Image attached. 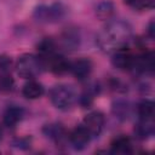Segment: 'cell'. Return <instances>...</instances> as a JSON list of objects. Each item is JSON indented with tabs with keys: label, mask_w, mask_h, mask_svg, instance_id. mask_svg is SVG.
I'll use <instances>...</instances> for the list:
<instances>
[{
	"label": "cell",
	"mask_w": 155,
	"mask_h": 155,
	"mask_svg": "<svg viewBox=\"0 0 155 155\" xmlns=\"http://www.w3.org/2000/svg\"><path fill=\"white\" fill-rule=\"evenodd\" d=\"M69 71L79 81L87 80V78L92 73V62L87 58H80V59H76L74 62H70Z\"/></svg>",
	"instance_id": "obj_10"
},
{
	"label": "cell",
	"mask_w": 155,
	"mask_h": 155,
	"mask_svg": "<svg viewBox=\"0 0 155 155\" xmlns=\"http://www.w3.org/2000/svg\"><path fill=\"white\" fill-rule=\"evenodd\" d=\"M134 61H136V56L130 50H127V47H124L113 52V56H111V64L116 69L122 71L133 70Z\"/></svg>",
	"instance_id": "obj_5"
},
{
	"label": "cell",
	"mask_w": 155,
	"mask_h": 155,
	"mask_svg": "<svg viewBox=\"0 0 155 155\" xmlns=\"http://www.w3.org/2000/svg\"><path fill=\"white\" fill-rule=\"evenodd\" d=\"M111 113L116 119H119L121 121L127 120L131 115V104H130V102L126 101V99H121V98L115 99L111 104Z\"/></svg>",
	"instance_id": "obj_15"
},
{
	"label": "cell",
	"mask_w": 155,
	"mask_h": 155,
	"mask_svg": "<svg viewBox=\"0 0 155 155\" xmlns=\"http://www.w3.org/2000/svg\"><path fill=\"white\" fill-rule=\"evenodd\" d=\"M81 35L76 28H68L61 35V45L65 51H74L80 46Z\"/></svg>",
	"instance_id": "obj_11"
},
{
	"label": "cell",
	"mask_w": 155,
	"mask_h": 155,
	"mask_svg": "<svg viewBox=\"0 0 155 155\" xmlns=\"http://www.w3.org/2000/svg\"><path fill=\"white\" fill-rule=\"evenodd\" d=\"M42 63H44L45 68H48L56 75H63V74L68 73L70 69V62L64 56H62L59 53L52 54L50 58L45 59Z\"/></svg>",
	"instance_id": "obj_8"
},
{
	"label": "cell",
	"mask_w": 155,
	"mask_h": 155,
	"mask_svg": "<svg viewBox=\"0 0 155 155\" xmlns=\"http://www.w3.org/2000/svg\"><path fill=\"white\" fill-rule=\"evenodd\" d=\"M125 2L137 11H148L153 10L155 1L154 0H125Z\"/></svg>",
	"instance_id": "obj_21"
},
{
	"label": "cell",
	"mask_w": 155,
	"mask_h": 155,
	"mask_svg": "<svg viewBox=\"0 0 155 155\" xmlns=\"http://www.w3.org/2000/svg\"><path fill=\"white\" fill-rule=\"evenodd\" d=\"M104 124H105V117H104L103 113H101L98 110H94V111L88 113L84 117L81 125L88 131V133L92 136V138H94V137H98L102 133Z\"/></svg>",
	"instance_id": "obj_6"
},
{
	"label": "cell",
	"mask_w": 155,
	"mask_h": 155,
	"mask_svg": "<svg viewBox=\"0 0 155 155\" xmlns=\"http://www.w3.org/2000/svg\"><path fill=\"white\" fill-rule=\"evenodd\" d=\"M132 38V27L128 22L115 19L107 23L99 31L96 42L104 52H115L120 48L127 47Z\"/></svg>",
	"instance_id": "obj_1"
},
{
	"label": "cell",
	"mask_w": 155,
	"mask_h": 155,
	"mask_svg": "<svg viewBox=\"0 0 155 155\" xmlns=\"http://www.w3.org/2000/svg\"><path fill=\"white\" fill-rule=\"evenodd\" d=\"M154 68H155V58L153 51H147L139 56H136L133 71L144 75H151L154 73Z\"/></svg>",
	"instance_id": "obj_7"
},
{
	"label": "cell",
	"mask_w": 155,
	"mask_h": 155,
	"mask_svg": "<svg viewBox=\"0 0 155 155\" xmlns=\"http://www.w3.org/2000/svg\"><path fill=\"white\" fill-rule=\"evenodd\" d=\"M56 48H57L56 42H54L51 38H45V39H42V40L38 44V51H39V54H38V56H39L40 59L44 62L45 59L50 58L52 54L57 53V52H56Z\"/></svg>",
	"instance_id": "obj_17"
},
{
	"label": "cell",
	"mask_w": 155,
	"mask_h": 155,
	"mask_svg": "<svg viewBox=\"0 0 155 155\" xmlns=\"http://www.w3.org/2000/svg\"><path fill=\"white\" fill-rule=\"evenodd\" d=\"M91 139L92 136L82 125L75 127L69 134V142L75 150H84L90 144Z\"/></svg>",
	"instance_id": "obj_9"
},
{
	"label": "cell",
	"mask_w": 155,
	"mask_h": 155,
	"mask_svg": "<svg viewBox=\"0 0 155 155\" xmlns=\"http://www.w3.org/2000/svg\"><path fill=\"white\" fill-rule=\"evenodd\" d=\"M44 93H45V87L42 86V84L33 79L28 80L22 87V94L28 99H38L42 97Z\"/></svg>",
	"instance_id": "obj_12"
},
{
	"label": "cell",
	"mask_w": 155,
	"mask_h": 155,
	"mask_svg": "<svg viewBox=\"0 0 155 155\" xmlns=\"http://www.w3.org/2000/svg\"><path fill=\"white\" fill-rule=\"evenodd\" d=\"M48 97L51 103L59 110H68L78 101L75 90L71 86L63 84L53 86L48 92Z\"/></svg>",
	"instance_id": "obj_2"
},
{
	"label": "cell",
	"mask_w": 155,
	"mask_h": 155,
	"mask_svg": "<svg viewBox=\"0 0 155 155\" xmlns=\"http://www.w3.org/2000/svg\"><path fill=\"white\" fill-rule=\"evenodd\" d=\"M132 151H133L132 140L126 136H120L115 138L110 144V153L113 154L126 155V154H131Z\"/></svg>",
	"instance_id": "obj_14"
},
{
	"label": "cell",
	"mask_w": 155,
	"mask_h": 155,
	"mask_svg": "<svg viewBox=\"0 0 155 155\" xmlns=\"http://www.w3.org/2000/svg\"><path fill=\"white\" fill-rule=\"evenodd\" d=\"M155 104L151 99L144 98L137 105V115L139 119H154Z\"/></svg>",
	"instance_id": "obj_19"
},
{
	"label": "cell",
	"mask_w": 155,
	"mask_h": 155,
	"mask_svg": "<svg viewBox=\"0 0 155 155\" xmlns=\"http://www.w3.org/2000/svg\"><path fill=\"white\" fill-rule=\"evenodd\" d=\"M155 126H154V119H139L134 133L139 139H148L151 136H154Z\"/></svg>",
	"instance_id": "obj_16"
},
{
	"label": "cell",
	"mask_w": 155,
	"mask_h": 155,
	"mask_svg": "<svg viewBox=\"0 0 155 155\" xmlns=\"http://www.w3.org/2000/svg\"><path fill=\"white\" fill-rule=\"evenodd\" d=\"M24 116V109L22 107H17V105H11L8 107L2 116V121L4 125L7 127H15Z\"/></svg>",
	"instance_id": "obj_13"
},
{
	"label": "cell",
	"mask_w": 155,
	"mask_h": 155,
	"mask_svg": "<svg viewBox=\"0 0 155 155\" xmlns=\"http://www.w3.org/2000/svg\"><path fill=\"white\" fill-rule=\"evenodd\" d=\"M15 86V80L8 73H2L0 75V91L2 92H10L12 91Z\"/></svg>",
	"instance_id": "obj_22"
},
{
	"label": "cell",
	"mask_w": 155,
	"mask_h": 155,
	"mask_svg": "<svg viewBox=\"0 0 155 155\" xmlns=\"http://www.w3.org/2000/svg\"><path fill=\"white\" fill-rule=\"evenodd\" d=\"M67 15V7L63 2L56 1L51 5H40L34 10V18L38 22L56 23L62 21Z\"/></svg>",
	"instance_id": "obj_4"
},
{
	"label": "cell",
	"mask_w": 155,
	"mask_h": 155,
	"mask_svg": "<svg viewBox=\"0 0 155 155\" xmlns=\"http://www.w3.org/2000/svg\"><path fill=\"white\" fill-rule=\"evenodd\" d=\"M114 12H115V6H114V4L111 1H108V0L101 1L96 7L97 17L99 19H103V21L110 19L114 16Z\"/></svg>",
	"instance_id": "obj_20"
},
{
	"label": "cell",
	"mask_w": 155,
	"mask_h": 155,
	"mask_svg": "<svg viewBox=\"0 0 155 155\" xmlns=\"http://www.w3.org/2000/svg\"><path fill=\"white\" fill-rule=\"evenodd\" d=\"M0 139H1V130H0Z\"/></svg>",
	"instance_id": "obj_26"
},
{
	"label": "cell",
	"mask_w": 155,
	"mask_h": 155,
	"mask_svg": "<svg viewBox=\"0 0 155 155\" xmlns=\"http://www.w3.org/2000/svg\"><path fill=\"white\" fill-rule=\"evenodd\" d=\"M44 68L45 67L40 57L36 54H31V53L22 54L16 63L17 74L21 78L28 79V80L36 78L44 70Z\"/></svg>",
	"instance_id": "obj_3"
},
{
	"label": "cell",
	"mask_w": 155,
	"mask_h": 155,
	"mask_svg": "<svg viewBox=\"0 0 155 155\" xmlns=\"http://www.w3.org/2000/svg\"><path fill=\"white\" fill-rule=\"evenodd\" d=\"M30 143H31L30 138L23 137V138H16L12 144L15 147H17V148H21V149H28L30 147Z\"/></svg>",
	"instance_id": "obj_24"
},
{
	"label": "cell",
	"mask_w": 155,
	"mask_h": 155,
	"mask_svg": "<svg viewBox=\"0 0 155 155\" xmlns=\"http://www.w3.org/2000/svg\"><path fill=\"white\" fill-rule=\"evenodd\" d=\"M42 133L47 137V138H50V139H52V140H54V142H59V140H62L63 138H64V136H65V130H64V127L61 125V124H48V125H45L44 127H42Z\"/></svg>",
	"instance_id": "obj_18"
},
{
	"label": "cell",
	"mask_w": 155,
	"mask_h": 155,
	"mask_svg": "<svg viewBox=\"0 0 155 155\" xmlns=\"http://www.w3.org/2000/svg\"><path fill=\"white\" fill-rule=\"evenodd\" d=\"M147 33H148V36L153 40V39H154V21H150V23L148 24Z\"/></svg>",
	"instance_id": "obj_25"
},
{
	"label": "cell",
	"mask_w": 155,
	"mask_h": 155,
	"mask_svg": "<svg viewBox=\"0 0 155 155\" xmlns=\"http://www.w3.org/2000/svg\"><path fill=\"white\" fill-rule=\"evenodd\" d=\"M12 65L11 57L7 54H0V71L1 73H8Z\"/></svg>",
	"instance_id": "obj_23"
}]
</instances>
